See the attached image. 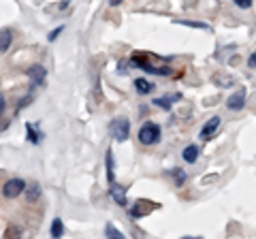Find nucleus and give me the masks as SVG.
<instances>
[{
	"instance_id": "f257e3e1",
	"label": "nucleus",
	"mask_w": 256,
	"mask_h": 239,
	"mask_svg": "<svg viewBox=\"0 0 256 239\" xmlns=\"http://www.w3.org/2000/svg\"><path fill=\"white\" fill-rule=\"evenodd\" d=\"M139 141L143 146H154L160 141V126L154 122H146L139 128Z\"/></svg>"
},
{
	"instance_id": "f03ea898",
	"label": "nucleus",
	"mask_w": 256,
	"mask_h": 239,
	"mask_svg": "<svg viewBox=\"0 0 256 239\" xmlns=\"http://www.w3.org/2000/svg\"><path fill=\"white\" fill-rule=\"evenodd\" d=\"M111 134H114L116 141H126L130 137V122L126 118H116L111 122Z\"/></svg>"
},
{
	"instance_id": "7ed1b4c3",
	"label": "nucleus",
	"mask_w": 256,
	"mask_h": 239,
	"mask_svg": "<svg viewBox=\"0 0 256 239\" xmlns=\"http://www.w3.org/2000/svg\"><path fill=\"white\" fill-rule=\"evenodd\" d=\"M24 190H26V184H24V180L13 178V180H9V182H6V184L2 186V194H4L6 198H15V196H20Z\"/></svg>"
},
{
	"instance_id": "20e7f679",
	"label": "nucleus",
	"mask_w": 256,
	"mask_h": 239,
	"mask_svg": "<svg viewBox=\"0 0 256 239\" xmlns=\"http://www.w3.org/2000/svg\"><path fill=\"white\" fill-rule=\"evenodd\" d=\"M26 75H28V79H30V84L36 88V86H43V84H45L47 70H45V66H41V64H34V66H30V68L26 70Z\"/></svg>"
},
{
	"instance_id": "39448f33",
	"label": "nucleus",
	"mask_w": 256,
	"mask_h": 239,
	"mask_svg": "<svg viewBox=\"0 0 256 239\" xmlns=\"http://www.w3.org/2000/svg\"><path fill=\"white\" fill-rule=\"evenodd\" d=\"M220 122H222V118L220 116H214V118H210L205 122V126L201 128V139L203 141H210L216 132H218V128H220Z\"/></svg>"
},
{
	"instance_id": "423d86ee",
	"label": "nucleus",
	"mask_w": 256,
	"mask_h": 239,
	"mask_svg": "<svg viewBox=\"0 0 256 239\" xmlns=\"http://www.w3.org/2000/svg\"><path fill=\"white\" fill-rule=\"evenodd\" d=\"M154 207H156V203L143 201V198H139V201L130 207V216H132V218H143V216H148V214L154 210Z\"/></svg>"
},
{
	"instance_id": "0eeeda50",
	"label": "nucleus",
	"mask_w": 256,
	"mask_h": 239,
	"mask_svg": "<svg viewBox=\"0 0 256 239\" xmlns=\"http://www.w3.org/2000/svg\"><path fill=\"white\" fill-rule=\"evenodd\" d=\"M226 107H228L230 111H242V109L246 107V90H239V92L233 94V96H228Z\"/></svg>"
},
{
	"instance_id": "6e6552de",
	"label": "nucleus",
	"mask_w": 256,
	"mask_h": 239,
	"mask_svg": "<svg viewBox=\"0 0 256 239\" xmlns=\"http://www.w3.org/2000/svg\"><path fill=\"white\" fill-rule=\"evenodd\" d=\"M109 194H111V198L120 205V207H126V188L124 186H120V184H111V190H109Z\"/></svg>"
},
{
	"instance_id": "1a4fd4ad",
	"label": "nucleus",
	"mask_w": 256,
	"mask_h": 239,
	"mask_svg": "<svg viewBox=\"0 0 256 239\" xmlns=\"http://www.w3.org/2000/svg\"><path fill=\"white\" fill-rule=\"evenodd\" d=\"M198 154H201V150H198V146H188V148H184V152H182V158L186 160L188 164H192V162H196L198 160Z\"/></svg>"
},
{
	"instance_id": "9d476101",
	"label": "nucleus",
	"mask_w": 256,
	"mask_h": 239,
	"mask_svg": "<svg viewBox=\"0 0 256 239\" xmlns=\"http://www.w3.org/2000/svg\"><path fill=\"white\" fill-rule=\"evenodd\" d=\"M24 192H26V201L28 203H36L38 196H41V186H38V184H28Z\"/></svg>"
},
{
	"instance_id": "9b49d317",
	"label": "nucleus",
	"mask_w": 256,
	"mask_h": 239,
	"mask_svg": "<svg viewBox=\"0 0 256 239\" xmlns=\"http://www.w3.org/2000/svg\"><path fill=\"white\" fill-rule=\"evenodd\" d=\"M173 100H180V94H171V96H160L154 100V105L160 107V109H166L169 111L173 107Z\"/></svg>"
},
{
	"instance_id": "f8f14e48",
	"label": "nucleus",
	"mask_w": 256,
	"mask_h": 239,
	"mask_svg": "<svg viewBox=\"0 0 256 239\" xmlns=\"http://www.w3.org/2000/svg\"><path fill=\"white\" fill-rule=\"evenodd\" d=\"M134 88H137V92L139 94H150V92H154V84L148 82V79H134Z\"/></svg>"
},
{
	"instance_id": "ddd939ff",
	"label": "nucleus",
	"mask_w": 256,
	"mask_h": 239,
	"mask_svg": "<svg viewBox=\"0 0 256 239\" xmlns=\"http://www.w3.org/2000/svg\"><path fill=\"white\" fill-rule=\"evenodd\" d=\"M52 237L54 239H62V235H64V222L60 220V218H56L54 222H52Z\"/></svg>"
},
{
	"instance_id": "4468645a",
	"label": "nucleus",
	"mask_w": 256,
	"mask_h": 239,
	"mask_svg": "<svg viewBox=\"0 0 256 239\" xmlns=\"http://www.w3.org/2000/svg\"><path fill=\"white\" fill-rule=\"evenodd\" d=\"M11 43H13V34L9 30H2L0 32V52H6L11 47Z\"/></svg>"
},
{
	"instance_id": "2eb2a0df",
	"label": "nucleus",
	"mask_w": 256,
	"mask_h": 239,
	"mask_svg": "<svg viewBox=\"0 0 256 239\" xmlns=\"http://www.w3.org/2000/svg\"><path fill=\"white\" fill-rule=\"evenodd\" d=\"M26 132H28V141H30V143H34V146H36V143H41V137H43V134L38 132L32 124H26Z\"/></svg>"
},
{
	"instance_id": "dca6fc26",
	"label": "nucleus",
	"mask_w": 256,
	"mask_h": 239,
	"mask_svg": "<svg viewBox=\"0 0 256 239\" xmlns=\"http://www.w3.org/2000/svg\"><path fill=\"white\" fill-rule=\"evenodd\" d=\"M107 178H109V182L114 184L116 182V173H114V152H107Z\"/></svg>"
},
{
	"instance_id": "f3484780",
	"label": "nucleus",
	"mask_w": 256,
	"mask_h": 239,
	"mask_svg": "<svg viewBox=\"0 0 256 239\" xmlns=\"http://www.w3.org/2000/svg\"><path fill=\"white\" fill-rule=\"evenodd\" d=\"M169 173L173 175V180H175V186H184V182H186V173H184L182 169H171Z\"/></svg>"
},
{
	"instance_id": "a211bd4d",
	"label": "nucleus",
	"mask_w": 256,
	"mask_h": 239,
	"mask_svg": "<svg viewBox=\"0 0 256 239\" xmlns=\"http://www.w3.org/2000/svg\"><path fill=\"white\" fill-rule=\"evenodd\" d=\"M4 239H22V228H20V226H15V224H11L9 228H6Z\"/></svg>"
},
{
	"instance_id": "6ab92c4d",
	"label": "nucleus",
	"mask_w": 256,
	"mask_h": 239,
	"mask_svg": "<svg viewBox=\"0 0 256 239\" xmlns=\"http://www.w3.org/2000/svg\"><path fill=\"white\" fill-rule=\"evenodd\" d=\"M105 235H107L109 239H126V237H124L122 233H120V230H118L114 224H107V226H105Z\"/></svg>"
},
{
	"instance_id": "aec40b11",
	"label": "nucleus",
	"mask_w": 256,
	"mask_h": 239,
	"mask_svg": "<svg viewBox=\"0 0 256 239\" xmlns=\"http://www.w3.org/2000/svg\"><path fill=\"white\" fill-rule=\"evenodd\" d=\"M175 24H184V26H190V28H201V30H205L207 28V24H201V22H175Z\"/></svg>"
},
{
	"instance_id": "412c9836",
	"label": "nucleus",
	"mask_w": 256,
	"mask_h": 239,
	"mask_svg": "<svg viewBox=\"0 0 256 239\" xmlns=\"http://www.w3.org/2000/svg\"><path fill=\"white\" fill-rule=\"evenodd\" d=\"M233 2L239 6V9H250V4H252V0H233Z\"/></svg>"
},
{
	"instance_id": "4be33fe9",
	"label": "nucleus",
	"mask_w": 256,
	"mask_h": 239,
	"mask_svg": "<svg viewBox=\"0 0 256 239\" xmlns=\"http://www.w3.org/2000/svg\"><path fill=\"white\" fill-rule=\"evenodd\" d=\"M216 82H220V88H230L233 86V79H226V77H216Z\"/></svg>"
},
{
	"instance_id": "5701e85b",
	"label": "nucleus",
	"mask_w": 256,
	"mask_h": 239,
	"mask_svg": "<svg viewBox=\"0 0 256 239\" xmlns=\"http://www.w3.org/2000/svg\"><path fill=\"white\" fill-rule=\"evenodd\" d=\"M60 32H62V26H60V28H56V30H52V34H50V36H47V38H50V41L54 43V41H56V38H58V34H60Z\"/></svg>"
},
{
	"instance_id": "b1692460",
	"label": "nucleus",
	"mask_w": 256,
	"mask_h": 239,
	"mask_svg": "<svg viewBox=\"0 0 256 239\" xmlns=\"http://www.w3.org/2000/svg\"><path fill=\"white\" fill-rule=\"evenodd\" d=\"M248 66H252V68H256V54H252L250 58H248Z\"/></svg>"
},
{
	"instance_id": "393cba45",
	"label": "nucleus",
	"mask_w": 256,
	"mask_h": 239,
	"mask_svg": "<svg viewBox=\"0 0 256 239\" xmlns=\"http://www.w3.org/2000/svg\"><path fill=\"white\" fill-rule=\"evenodd\" d=\"M122 2H124V0H109L111 6H118V4H122Z\"/></svg>"
},
{
	"instance_id": "a878e982",
	"label": "nucleus",
	"mask_w": 256,
	"mask_h": 239,
	"mask_svg": "<svg viewBox=\"0 0 256 239\" xmlns=\"http://www.w3.org/2000/svg\"><path fill=\"white\" fill-rule=\"evenodd\" d=\"M4 111V100H2V96H0V114Z\"/></svg>"
},
{
	"instance_id": "bb28decb",
	"label": "nucleus",
	"mask_w": 256,
	"mask_h": 239,
	"mask_svg": "<svg viewBox=\"0 0 256 239\" xmlns=\"http://www.w3.org/2000/svg\"><path fill=\"white\" fill-rule=\"evenodd\" d=\"M182 239H203V237H182Z\"/></svg>"
}]
</instances>
